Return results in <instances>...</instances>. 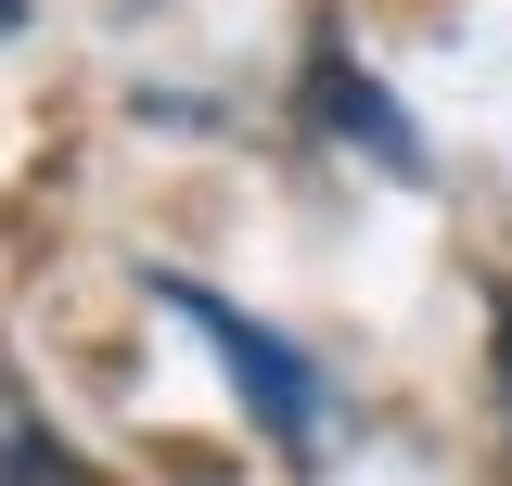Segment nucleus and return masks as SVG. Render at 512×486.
Wrapping results in <instances>:
<instances>
[{
    "mask_svg": "<svg viewBox=\"0 0 512 486\" xmlns=\"http://www.w3.org/2000/svg\"><path fill=\"white\" fill-rule=\"evenodd\" d=\"M154 295H167V320L180 333H205L218 359H231V384H244V410L269 423V448L282 461H333V384H320L269 320H244L231 295H205V282H180V269H154Z\"/></svg>",
    "mask_w": 512,
    "mask_h": 486,
    "instance_id": "1",
    "label": "nucleus"
},
{
    "mask_svg": "<svg viewBox=\"0 0 512 486\" xmlns=\"http://www.w3.org/2000/svg\"><path fill=\"white\" fill-rule=\"evenodd\" d=\"M320 116L346 128V141H372L384 167H397V180H423V128L397 116V103H384V77L372 64H346V52H320Z\"/></svg>",
    "mask_w": 512,
    "mask_h": 486,
    "instance_id": "2",
    "label": "nucleus"
},
{
    "mask_svg": "<svg viewBox=\"0 0 512 486\" xmlns=\"http://www.w3.org/2000/svg\"><path fill=\"white\" fill-rule=\"evenodd\" d=\"M0 486H103V474L52 435V410H39L13 371H0Z\"/></svg>",
    "mask_w": 512,
    "mask_h": 486,
    "instance_id": "3",
    "label": "nucleus"
}]
</instances>
